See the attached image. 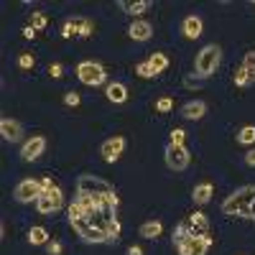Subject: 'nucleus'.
Returning a JSON list of instances; mask_svg holds the SVG:
<instances>
[{
    "label": "nucleus",
    "instance_id": "nucleus-15",
    "mask_svg": "<svg viewBox=\"0 0 255 255\" xmlns=\"http://www.w3.org/2000/svg\"><path fill=\"white\" fill-rule=\"evenodd\" d=\"M204 113H207V102H202V100H189V102L181 105V110H179V115L184 120H202Z\"/></svg>",
    "mask_w": 255,
    "mask_h": 255
},
{
    "label": "nucleus",
    "instance_id": "nucleus-21",
    "mask_svg": "<svg viewBox=\"0 0 255 255\" xmlns=\"http://www.w3.org/2000/svg\"><path fill=\"white\" fill-rule=\"evenodd\" d=\"M118 8H120L123 13H128V15H140V13H145L148 8H151V3H148V0H138V3H128V0H120Z\"/></svg>",
    "mask_w": 255,
    "mask_h": 255
},
{
    "label": "nucleus",
    "instance_id": "nucleus-37",
    "mask_svg": "<svg viewBox=\"0 0 255 255\" xmlns=\"http://www.w3.org/2000/svg\"><path fill=\"white\" fill-rule=\"evenodd\" d=\"M59 253H61V243H56V240L49 243V255H59Z\"/></svg>",
    "mask_w": 255,
    "mask_h": 255
},
{
    "label": "nucleus",
    "instance_id": "nucleus-27",
    "mask_svg": "<svg viewBox=\"0 0 255 255\" xmlns=\"http://www.w3.org/2000/svg\"><path fill=\"white\" fill-rule=\"evenodd\" d=\"M135 74H138V77H143V79H151V77H156V74H153V69H151V64H148V61H140V64H138V67H135Z\"/></svg>",
    "mask_w": 255,
    "mask_h": 255
},
{
    "label": "nucleus",
    "instance_id": "nucleus-16",
    "mask_svg": "<svg viewBox=\"0 0 255 255\" xmlns=\"http://www.w3.org/2000/svg\"><path fill=\"white\" fill-rule=\"evenodd\" d=\"M128 36L133 41H148L153 36V26L148 23V20H133L130 28H128Z\"/></svg>",
    "mask_w": 255,
    "mask_h": 255
},
{
    "label": "nucleus",
    "instance_id": "nucleus-20",
    "mask_svg": "<svg viewBox=\"0 0 255 255\" xmlns=\"http://www.w3.org/2000/svg\"><path fill=\"white\" fill-rule=\"evenodd\" d=\"M212 194H215V186H212L209 181L194 186V191H191V199H194V204H207L212 199Z\"/></svg>",
    "mask_w": 255,
    "mask_h": 255
},
{
    "label": "nucleus",
    "instance_id": "nucleus-4",
    "mask_svg": "<svg viewBox=\"0 0 255 255\" xmlns=\"http://www.w3.org/2000/svg\"><path fill=\"white\" fill-rule=\"evenodd\" d=\"M77 77H79L82 84H87V87H100V84L108 82V72H105V67L97 61H82L77 67Z\"/></svg>",
    "mask_w": 255,
    "mask_h": 255
},
{
    "label": "nucleus",
    "instance_id": "nucleus-9",
    "mask_svg": "<svg viewBox=\"0 0 255 255\" xmlns=\"http://www.w3.org/2000/svg\"><path fill=\"white\" fill-rule=\"evenodd\" d=\"M92 31H95L92 20H90V18H82V15H77V18H69L67 23L61 26V36H64V38H72V36L87 38V36H92Z\"/></svg>",
    "mask_w": 255,
    "mask_h": 255
},
{
    "label": "nucleus",
    "instance_id": "nucleus-14",
    "mask_svg": "<svg viewBox=\"0 0 255 255\" xmlns=\"http://www.w3.org/2000/svg\"><path fill=\"white\" fill-rule=\"evenodd\" d=\"M186 227H189V238H207L209 220L202 215V212H194V215H189Z\"/></svg>",
    "mask_w": 255,
    "mask_h": 255
},
{
    "label": "nucleus",
    "instance_id": "nucleus-30",
    "mask_svg": "<svg viewBox=\"0 0 255 255\" xmlns=\"http://www.w3.org/2000/svg\"><path fill=\"white\" fill-rule=\"evenodd\" d=\"M108 235H110V243H115V240L120 238V222H118V220H113V222L108 225Z\"/></svg>",
    "mask_w": 255,
    "mask_h": 255
},
{
    "label": "nucleus",
    "instance_id": "nucleus-40",
    "mask_svg": "<svg viewBox=\"0 0 255 255\" xmlns=\"http://www.w3.org/2000/svg\"><path fill=\"white\" fill-rule=\"evenodd\" d=\"M36 33H38V31H36V28H31V26L23 31V36H26V38H36Z\"/></svg>",
    "mask_w": 255,
    "mask_h": 255
},
{
    "label": "nucleus",
    "instance_id": "nucleus-25",
    "mask_svg": "<svg viewBox=\"0 0 255 255\" xmlns=\"http://www.w3.org/2000/svg\"><path fill=\"white\" fill-rule=\"evenodd\" d=\"M255 79V74L253 72H248L245 67H240V69H235V84L238 87H248V84Z\"/></svg>",
    "mask_w": 255,
    "mask_h": 255
},
{
    "label": "nucleus",
    "instance_id": "nucleus-34",
    "mask_svg": "<svg viewBox=\"0 0 255 255\" xmlns=\"http://www.w3.org/2000/svg\"><path fill=\"white\" fill-rule=\"evenodd\" d=\"M79 217H84V209H82L77 202H72V207H69V222H72V220H79Z\"/></svg>",
    "mask_w": 255,
    "mask_h": 255
},
{
    "label": "nucleus",
    "instance_id": "nucleus-2",
    "mask_svg": "<svg viewBox=\"0 0 255 255\" xmlns=\"http://www.w3.org/2000/svg\"><path fill=\"white\" fill-rule=\"evenodd\" d=\"M77 194H90V197H97V199H110L115 207H118V194L115 189L100 179V176H92V174H84L77 179Z\"/></svg>",
    "mask_w": 255,
    "mask_h": 255
},
{
    "label": "nucleus",
    "instance_id": "nucleus-31",
    "mask_svg": "<svg viewBox=\"0 0 255 255\" xmlns=\"http://www.w3.org/2000/svg\"><path fill=\"white\" fill-rule=\"evenodd\" d=\"M33 64H36V61H33L31 54H20V56H18V67H20V69H31Z\"/></svg>",
    "mask_w": 255,
    "mask_h": 255
},
{
    "label": "nucleus",
    "instance_id": "nucleus-26",
    "mask_svg": "<svg viewBox=\"0 0 255 255\" xmlns=\"http://www.w3.org/2000/svg\"><path fill=\"white\" fill-rule=\"evenodd\" d=\"M46 23H49V20H46V15L41 13V10H33L31 13V28L41 31V28H46Z\"/></svg>",
    "mask_w": 255,
    "mask_h": 255
},
{
    "label": "nucleus",
    "instance_id": "nucleus-41",
    "mask_svg": "<svg viewBox=\"0 0 255 255\" xmlns=\"http://www.w3.org/2000/svg\"><path fill=\"white\" fill-rule=\"evenodd\" d=\"M250 220H255V202L250 204Z\"/></svg>",
    "mask_w": 255,
    "mask_h": 255
},
{
    "label": "nucleus",
    "instance_id": "nucleus-10",
    "mask_svg": "<svg viewBox=\"0 0 255 255\" xmlns=\"http://www.w3.org/2000/svg\"><path fill=\"white\" fill-rule=\"evenodd\" d=\"M209 245H212V238H186L176 248H179V255H204Z\"/></svg>",
    "mask_w": 255,
    "mask_h": 255
},
{
    "label": "nucleus",
    "instance_id": "nucleus-13",
    "mask_svg": "<svg viewBox=\"0 0 255 255\" xmlns=\"http://www.w3.org/2000/svg\"><path fill=\"white\" fill-rule=\"evenodd\" d=\"M0 135H3L8 143H18L20 138H23V125H20L18 120H13V118H3L0 120Z\"/></svg>",
    "mask_w": 255,
    "mask_h": 255
},
{
    "label": "nucleus",
    "instance_id": "nucleus-8",
    "mask_svg": "<svg viewBox=\"0 0 255 255\" xmlns=\"http://www.w3.org/2000/svg\"><path fill=\"white\" fill-rule=\"evenodd\" d=\"M41 194H44V189H41V181H36V179H23L13 191L15 202H20V204H31V202L36 204V199Z\"/></svg>",
    "mask_w": 255,
    "mask_h": 255
},
{
    "label": "nucleus",
    "instance_id": "nucleus-11",
    "mask_svg": "<svg viewBox=\"0 0 255 255\" xmlns=\"http://www.w3.org/2000/svg\"><path fill=\"white\" fill-rule=\"evenodd\" d=\"M123 151H125V138L123 135H115V138H108L102 143V148H100V153H102V158L108 161V163H115L120 156H123Z\"/></svg>",
    "mask_w": 255,
    "mask_h": 255
},
{
    "label": "nucleus",
    "instance_id": "nucleus-23",
    "mask_svg": "<svg viewBox=\"0 0 255 255\" xmlns=\"http://www.w3.org/2000/svg\"><path fill=\"white\" fill-rule=\"evenodd\" d=\"M28 243H31V245H44V243H49V232H46L44 227H31V230H28Z\"/></svg>",
    "mask_w": 255,
    "mask_h": 255
},
{
    "label": "nucleus",
    "instance_id": "nucleus-38",
    "mask_svg": "<svg viewBox=\"0 0 255 255\" xmlns=\"http://www.w3.org/2000/svg\"><path fill=\"white\" fill-rule=\"evenodd\" d=\"M245 163H248V166H255V151H248V153H245Z\"/></svg>",
    "mask_w": 255,
    "mask_h": 255
},
{
    "label": "nucleus",
    "instance_id": "nucleus-24",
    "mask_svg": "<svg viewBox=\"0 0 255 255\" xmlns=\"http://www.w3.org/2000/svg\"><path fill=\"white\" fill-rule=\"evenodd\" d=\"M238 143H243V145L255 143V125H245V128H240V133H238Z\"/></svg>",
    "mask_w": 255,
    "mask_h": 255
},
{
    "label": "nucleus",
    "instance_id": "nucleus-18",
    "mask_svg": "<svg viewBox=\"0 0 255 255\" xmlns=\"http://www.w3.org/2000/svg\"><path fill=\"white\" fill-rule=\"evenodd\" d=\"M105 95H108L110 102L123 105V102L128 100V87H125L123 82H110V84H108V90H105Z\"/></svg>",
    "mask_w": 255,
    "mask_h": 255
},
{
    "label": "nucleus",
    "instance_id": "nucleus-6",
    "mask_svg": "<svg viewBox=\"0 0 255 255\" xmlns=\"http://www.w3.org/2000/svg\"><path fill=\"white\" fill-rule=\"evenodd\" d=\"M64 204V194H61V189L54 184L51 189H44V194H41L36 199V209L41 212V215H54V212H59Z\"/></svg>",
    "mask_w": 255,
    "mask_h": 255
},
{
    "label": "nucleus",
    "instance_id": "nucleus-36",
    "mask_svg": "<svg viewBox=\"0 0 255 255\" xmlns=\"http://www.w3.org/2000/svg\"><path fill=\"white\" fill-rule=\"evenodd\" d=\"M49 74H51L54 79H59V77L64 74V67H61V64H51V67H49Z\"/></svg>",
    "mask_w": 255,
    "mask_h": 255
},
{
    "label": "nucleus",
    "instance_id": "nucleus-12",
    "mask_svg": "<svg viewBox=\"0 0 255 255\" xmlns=\"http://www.w3.org/2000/svg\"><path fill=\"white\" fill-rule=\"evenodd\" d=\"M44 151H46V138L44 135H33L31 140L23 143V148H20V158L23 161H36V158H41Z\"/></svg>",
    "mask_w": 255,
    "mask_h": 255
},
{
    "label": "nucleus",
    "instance_id": "nucleus-7",
    "mask_svg": "<svg viewBox=\"0 0 255 255\" xmlns=\"http://www.w3.org/2000/svg\"><path fill=\"white\" fill-rule=\"evenodd\" d=\"M163 161H166V166L171 168V171H184V168L189 166V161H191V153L186 151V145L168 143L166 153H163Z\"/></svg>",
    "mask_w": 255,
    "mask_h": 255
},
{
    "label": "nucleus",
    "instance_id": "nucleus-17",
    "mask_svg": "<svg viewBox=\"0 0 255 255\" xmlns=\"http://www.w3.org/2000/svg\"><path fill=\"white\" fill-rule=\"evenodd\" d=\"M202 28H204V26H202V18H199V15H186V18H184V23H181L184 36L191 38V41L202 36Z\"/></svg>",
    "mask_w": 255,
    "mask_h": 255
},
{
    "label": "nucleus",
    "instance_id": "nucleus-32",
    "mask_svg": "<svg viewBox=\"0 0 255 255\" xmlns=\"http://www.w3.org/2000/svg\"><path fill=\"white\" fill-rule=\"evenodd\" d=\"M171 108H174V100H168V97H161V100L156 102V110H158V113H168Z\"/></svg>",
    "mask_w": 255,
    "mask_h": 255
},
{
    "label": "nucleus",
    "instance_id": "nucleus-19",
    "mask_svg": "<svg viewBox=\"0 0 255 255\" xmlns=\"http://www.w3.org/2000/svg\"><path fill=\"white\" fill-rule=\"evenodd\" d=\"M163 232V225L158 222V220H148V222H143L140 225V230H138V235L140 238H145V240H156L158 235Z\"/></svg>",
    "mask_w": 255,
    "mask_h": 255
},
{
    "label": "nucleus",
    "instance_id": "nucleus-33",
    "mask_svg": "<svg viewBox=\"0 0 255 255\" xmlns=\"http://www.w3.org/2000/svg\"><path fill=\"white\" fill-rule=\"evenodd\" d=\"M243 67H245L248 72H253V74H255V51H248V54H245V59H243Z\"/></svg>",
    "mask_w": 255,
    "mask_h": 255
},
{
    "label": "nucleus",
    "instance_id": "nucleus-1",
    "mask_svg": "<svg viewBox=\"0 0 255 255\" xmlns=\"http://www.w3.org/2000/svg\"><path fill=\"white\" fill-rule=\"evenodd\" d=\"M253 202H255V186H240L238 191H232L222 202V215L250 220V204Z\"/></svg>",
    "mask_w": 255,
    "mask_h": 255
},
{
    "label": "nucleus",
    "instance_id": "nucleus-35",
    "mask_svg": "<svg viewBox=\"0 0 255 255\" xmlns=\"http://www.w3.org/2000/svg\"><path fill=\"white\" fill-rule=\"evenodd\" d=\"M64 102H67L69 108H74V105H79V95H77V92H69V95H64Z\"/></svg>",
    "mask_w": 255,
    "mask_h": 255
},
{
    "label": "nucleus",
    "instance_id": "nucleus-5",
    "mask_svg": "<svg viewBox=\"0 0 255 255\" xmlns=\"http://www.w3.org/2000/svg\"><path fill=\"white\" fill-rule=\"evenodd\" d=\"M72 225V230L77 232V235L84 240V243H110V238H108V232H102V230H97L87 217H79V220H72L69 222Z\"/></svg>",
    "mask_w": 255,
    "mask_h": 255
},
{
    "label": "nucleus",
    "instance_id": "nucleus-28",
    "mask_svg": "<svg viewBox=\"0 0 255 255\" xmlns=\"http://www.w3.org/2000/svg\"><path fill=\"white\" fill-rule=\"evenodd\" d=\"M189 238V227H186V222H181V225H176V230H174V243L179 245L181 240H186Z\"/></svg>",
    "mask_w": 255,
    "mask_h": 255
},
{
    "label": "nucleus",
    "instance_id": "nucleus-39",
    "mask_svg": "<svg viewBox=\"0 0 255 255\" xmlns=\"http://www.w3.org/2000/svg\"><path fill=\"white\" fill-rule=\"evenodd\" d=\"M128 255H143V250L138 245H130V248H128Z\"/></svg>",
    "mask_w": 255,
    "mask_h": 255
},
{
    "label": "nucleus",
    "instance_id": "nucleus-3",
    "mask_svg": "<svg viewBox=\"0 0 255 255\" xmlns=\"http://www.w3.org/2000/svg\"><path fill=\"white\" fill-rule=\"evenodd\" d=\"M220 61H222V49L217 44H207L194 61V77L197 79H207L220 69Z\"/></svg>",
    "mask_w": 255,
    "mask_h": 255
},
{
    "label": "nucleus",
    "instance_id": "nucleus-22",
    "mask_svg": "<svg viewBox=\"0 0 255 255\" xmlns=\"http://www.w3.org/2000/svg\"><path fill=\"white\" fill-rule=\"evenodd\" d=\"M148 64H151L153 74L158 77V74H161V72H163V69L168 67V59H166V56H163L161 51H153V54H151V59H148Z\"/></svg>",
    "mask_w": 255,
    "mask_h": 255
},
{
    "label": "nucleus",
    "instance_id": "nucleus-29",
    "mask_svg": "<svg viewBox=\"0 0 255 255\" xmlns=\"http://www.w3.org/2000/svg\"><path fill=\"white\" fill-rule=\"evenodd\" d=\"M184 138H186V130H181V128H174V130H171V140H168V143L184 145Z\"/></svg>",
    "mask_w": 255,
    "mask_h": 255
}]
</instances>
